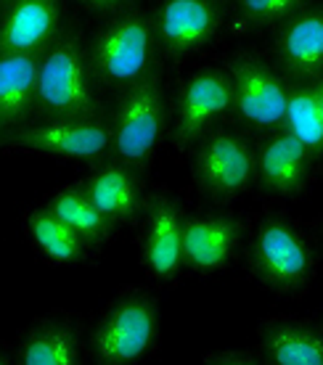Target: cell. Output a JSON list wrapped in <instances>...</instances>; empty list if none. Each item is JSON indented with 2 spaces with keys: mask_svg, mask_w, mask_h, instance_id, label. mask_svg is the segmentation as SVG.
<instances>
[{
  "mask_svg": "<svg viewBox=\"0 0 323 365\" xmlns=\"http://www.w3.org/2000/svg\"><path fill=\"white\" fill-rule=\"evenodd\" d=\"M154 29L143 14H128L93 35L91 61L106 85L130 88L143 80L151 66Z\"/></svg>",
  "mask_w": 323,
  "mask_h": 365,
  "instance_id": "6da1fadb",
  "label": "cell"
},
{
  "mask_svg": "<svg viewBox=\"0 0 323 365\" xmlns=\"http://www.w3.org/2000/svg\"><path fill=\"white\" fill-rule=\"evenodd\" d=\"M88 199L111 220H128L138 215L140 210V193L138 185L133 180V175L125 167H103L85 182Z\"/></svg>",
  "mask_w": 323,
  "mask_h": 365,
  "instance_id": "ac0fdd59",
  "label": "cell"
},
{
  "mask_svg": "<svg viewBox=\"0 0 323 365\" xmlns=\"http://www.w3.org/2000/svg\"><path fill=\"white\" fill-rule=\"evenodd\" d=\"M233 106L250 125L273 130L284 125L289 91L273 69L255 58H241L233 66Z\"/></svg>",
  "mask_w": 323,
  "mask_h": 365,
  "instance_id": "ba28073f",
  "label": "cell"
},
{
  "mask_svg": "<svg viewBox=\"0 0 323 365\" xmlns=\"http://www.w3.org/2000/svg\"><path fill=\"white\" fill-rule=\"evenodd\" d=\"M51 212L85 241H103L111 233V220L88 199V193L77 188H64L56 193L51 199Z\"/></svg>",
  "mask_w": 323,
  "mask_h": 365,
  "instance_id": "7402d4cb",
  "label": "cell"
},
{
  "mask_svg": "<svg viewBox=\"0 0 323 365\" xmlns=\"http://www.w3.org/2000/svg\"><path fill=\"white\" fill-rule=\"evenodd\" d=\"M305 3L307 0H239V11L252 24L268 27V24L287 21L294 14H299Z\"/></svg>",
  "mask_w": 323,
  "mask_h": 365,
  "instance_id": "603a6c76",
  "label": "cell"
},
{
  "mask_svg": "<svg viewBox=\"0 0 323 365\" xmlns=\"http://www.w3.org/2000/svg\"><path fill=\"white\" fill-rule=\"evenodd\" d=\"M233 106V83L228 74L204 69L188 77L175 106V143L180 148L194 143L212 122Z\"/></svg>",
  "mask_w": 323,
  "mask_h": 365,
  "instance_id": "52a82bcc",
  "label": "cell"
},
{
  "mask_svg": "<svg viewBox=\"0 0 323 365\" xmlns=\"http://www.w3.org/2000/svg\"><path fill=\"white\" fill-rule=\"evenodd\" d=\"M85 6H91V9H98V11H109V9H120L130 0H83Z\"/></svg>",
  "mask_w": 323,
  "mask_h": 365,
  "instance_id": "cb8c5ba5",
  "label": "cell"
},
{
  "mask_svg": "<svg viewBox=\"0 0 323 365\" xmlns=\"http://www.w3.org/2000/svg\"><path fill=\"white\" fill-rule=\"evenodd\" d=\"M165 133V91L154 74L130 85L125 93L114 128H111V148L128 165H143L159 146Z\"/></svg>",
  "mask_w": 323,
  "mask_h": 365,
  "instance_id": "7a4b0ae2",
  "label": "cell"
},
{
  "mask_svg": "<svg viewBox=\"0 0 323 365\" xmlns=\"http://www.w3.org/2000/svg\"><path fill=\"white\" fill-rule=\"evenodd\" d=\"M315 91H318V98H321V106H323V77L321 83H315Z\"/></svg>",
  "mask_w": 323,
  "mask_h": 365,
  "instance_id": "d4e9b609",
  "label": "cell"
},
{
  "mask_svg": "<svg viewBox=\"0 0 323 365\" xmlns=\"http://www.w3.org/2000/svg\"><path fill=\"white\" fill-rule=\"evenodd\" d=\"M61 11L56 0H19L0 24L3 53H35L58 32Z\"/></svg>",
  "mask_w": 323,
  "mask_h": 365,
  "instance_id": "4fadbf2b",
  "label": "cell"
},
{
  "mask_svg": "<svg viewBox=\"0 0 323 365\" xmlns=\"http://www.w3.org/2000/svg\"><path fill=\"white\" fill-rule=\"evenodd\" d=\"M16 140L40 154L64 156V159H96L111 146V133L93 119L61 117L48 125L21 130Z\"/></svg>",
  "mask_w": 323,
  "mask_h": 365,
  "instance_id": "9c48e42d",
  "label": "cell"
},
{
  "mask_svg": "<svg viewBox=\"0 0 323 365\" xmlns=\"http://www.w3.org/2000/svg\"><path fill=\"white\" fill-rule=\"evenodd\" d=\"M77 357H80L77 336L61 323H48L35 329L19 349V360L24 365H74Z\"/></svg>",
  "mask_w": 323,
  "mask_h": 365,
  "instance_id": "44dd1931",
  "label": "cell"
},
{
  "mask_svg": "<svg viewBox=\"0 0 323 365\" xmlns=\"http://www.w3.org/2000/svg\"><path fill=\"white\" fill-rule=\"evenodd\" d=\"M143 262L159 281L175 278L183 267V215L175 201L157 199L151 204L143 233Z\"/></svg>",
  "mask_w": 323,
  "mask_h": 365,
  "instance_id": "30bf717a",
  "label": "cell"
},
{
  "mask_svg": "<svg viewBox=\"0 0 323 365\" xmlns=\"http://www.w3.org/2000/svg\"><path fill=\"white\" fill-rule=\"evenodd\" d=\"M257 165L250 146L233 133H215L204 140L194 159V178L204 193L233 199L250 188Z\"/></svg>",
  "mask_w": 323,
  "mask_h": 365,
  "instance_id": "8992f818",
  "label": "cell"
},
{
  "mask_svg": "<svg viewBox=\"0 0 323 365\" xmlns=\"http://www.w3.org/2000/svg\"><path fill=\"white\" fill-rule=\"evenodd\" d=\"M278 58L289 74L302 80L323 72V9L287 19V27L278 37Z\"/></svg>",
  "mask_w": 323,
  "mask_h": 365,
  "instance_id": "5bb4252c",
  "label": "cell"
},
{
  "mask_svg": "<svg viewBox=\"0 0 323 365\" xmlns=\"http://www.w3.org/2000/svg\"><path fill=\"white\" fill-rule=\"evenodd\" d=\"M37 98V64L32 53L0 56V122H16Z\"/></svg>",
  "mask_w": 323,
  "mask_h": 365,
  "instance_id": "e0dca14e",
  "label": "cell"
},
{
  "mask_svg": "<svg viewBox=\"0 0 323 365\" xmlns=\"http://www.w3.org/2000/svg\"><path fill=\"white\" fill-rule=\"evenodd\" d=\"M37 103L56 117H91L93 85L74 43H61L37 64Z\"/></svg>",
  "mask_w": 323,
  "mask_h": 365,
  "instance_id": "5b68a950",
  "label": "cell"
},
{
  "mask_svg": "<svg viewBox=\"0 0 323 365\" xmlns=\"http://www.w3.org/2000/svg\"><path fill=\"white\" fill-rule=\"evenodd\" d=\"M255 273L276 292H297L313 275V252L305 236L287 220H265L252 244Z\"/></svg>",
  "mask_w": 323,
  "mask_h": 365,
  "instance_id": "3957f363",
  "label": "cell"
},
{
  "mask_svg": "<svg viewBox=\"0 0 323 365\" xmlns=\"http://www.w3.org/2000/svg\"><path fill=\"white\" fill-rule=\"evenodd\" d=\"M260 352L270 365H323V329L273 320L262 329Z\"/></svg>",
  "mask_w": 323,
  "mask_h": 365,
  "instance_id": "2e32d148",
  "label": "cell"
},
{
  "mask_svg": "<svg viewBox=\"0 0 323 365\" xmlns=\"http://www.w3.org/2000/svg\"><path fill=\"white\" fill-rule=\"evenodd\" d=\"M284 125L310 151V156H323V106L315 83L297 85L289 91Z\"/></svg>",
  "mask_w": 323,
  "mask_h": 365,
  "instance_id": "d6986e66",
  "label": "cell"
},
{
  "mask_svg": "<svg viewBox=\"0 0 323 365\" xmlns=\"http://www.w3.org/2000/svg\"><path fill=\"white\" fill-rule=\"evenodd\" d=\"M310 159H313L310 151L289 130H284L270 138L260 151V178L268 191L281 193V196H297L305 188Z\"/></svg>",
  "mask_w": 323,
  "mask_h": 365,
  "instance_id": "9a60e30c",
  "label": "cell"
},
{
  "mask_svg": "<svg viewBox=\"0 0 323 365\" xmlns=\"http://www.w3.org/2000/svg\"><path fill=\"white\" fill-rule=\"evenodd\" d=\"M0 363H6V360H3V357H0Z\"/></svg>",
  "mask_w": 323,
  "mask_h": 365,
  "instance_id": "484cf974",
  "label": "cell"
},
{
  "mask_svg": "<svg viewBox=\"0 0 323 365\" xmlns=\"http://www.w3.org/2000/svg\"><path fill=\"white\" fill-rule=\"evenodd\" d=\"M217 21L212 0H165L157 14V32L170 53H188L212 40Z\"/></svg>",
  "mask_w": 323,
  "mask_h": 365,
  "instance_id": "8fae6325",
  "label": "cell"
},
{
  "mask_svg": "<svg viewBox=\"0 0 323 365\" xmlns=\"http://www.w3.org/2000/svg\"><path fill=\"white\" fill-rule=\"evenodd\" d=\"M157 339V307L146 297H125L111 307L91 336L93 355L98 363H135L154 347Z\"/></svg>",
  "mask_w": 323,
  "mask_h": 365,
  "instance_id": "277c9868",
  "label": "cell"
},
{
  "mask_svg": "<svg viewBox=\"0 0 323 365\" xmlns=\"http://www.w3.org/2000/svg\"><path fill=\"white\" fill-rule=\"evenodd\" d=\"M27 228L37 249L51 257L58 265H72L85 255V241L80 233H74L61 217H56L51 210L32 212L27 220Z\"/></svg>",
  "mask_w": 323,
  "mask_h": 365,
  "instance_id": "ffe728a7",
  "label": "cell"
},
{
  "mask_svg": "<svg viewBox=\"0 0 323 365\" xmlns=\"http://www.w3.org/2000/svg\"><path fill=\"white\" fill-rule=\"evenodd\" d=\"M241 222L228 217L183 220V262L199 273H215L228 265L239 244Z\"/></svg>",
  "mask_w": 323,
  "mask_h": 365,
  "instance_id": "7c38bea8",
  "label": "cell"
}]
</instances>
